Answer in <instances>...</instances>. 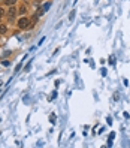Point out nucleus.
I'll list each match as a JSON object with an SVG mask.
<instances>
[{"instance_id": "nucleus-1", "label": "nucleus", "mask_w": 130, "mask_h": 148, "mask_svg": "<svg viewBox=\"0 0 130 148\" xmlns=\"http://www.w3.org/2000/svg\"><path fill=\"white\" fill-rule=\"evenodd\" d=\"M31 25V22H30V19H27V18H19V21H18V27L19 28H28Z\"/></svg>"}, {"instance_id": "nucleus-2", "label": "nucleus", "mask_w": 130, "mask_h": 148, "mask_svg": "<svg viewBox=\"0 0 130 148\" xmlns=\"http://www.w3.org/2000/svg\"><path fill=\"white\" fill-rule=\"evenodd\" d=\"M16 12H18V10H16V9H15L13 6H10V9L7 10V18H9V21H12V19L15 18V15H16Z\"/></svg>"}, {"instance_id": "nucleus-3", "label": "nucleus", "mask_w": 130, "mask_h": 148, "mask_svg": "<svg viewBox=\"0 0 130 148\" xmlns=\"http://www.w3.org/2000/svg\"><path fill=\"white\" fill-rule=\"evenodd\" d=\"M6 31H7V27L4 24H0V34H4Z\"/></svg>"}, {"instance_id": "nucleus-4", "label": "nucleus", "mask_w": 130, "mask_h": 148, "mask_svg": "<svg viewBox=\"0 0 130 148\" xmlns=\"http://www.w3.org/2000/svg\"><path fill=\"white\" fill-rule=\"evenodd\" d=\"M18 12H19V13H21V15H24V13H25V12H27V9H25V6H21V7H19V9H18Z\"/></svg>"}, {"instance_id": "nucleus-5", "label": "nucleus", "mask_w": 130, "mask_h": 148, "mask_svg": "<svg viewBox=\"0 0 130 148\" xmlns=\"http://www.w3.org/2000/svg\"><path fill=\"white\" fill-rule=\"evenodd\" d=\"M73 18H75V10H72V12L69 13V19H70V21H73Z\"/></svg>"}, {"instance_id": "nucleus-6", "label": "nucleus", "mask_w": 130, "mask_h": 148, "mask_svg": "<svg viewBox=\"0 0 130 148\" xmlns=\"http://www.w3.org/2000/svg\"><path fill=\"white\" fill-rule=\"evenodd\" d=\"M15 1H16V0H6V4H9V6H13V4H15Z\"/></svg>"}, {"instance_id": "nucleus-7", "label": "nucleus", "mask_w": 130, "mask_h": 148, "mask_svg": "<svg viewBox=\"0 0 130 148\" xmlns=\"http://www.w3.org/2000/svg\"><path fill=\"white\" fill-rule=\"evenodd\" d=\"M51 123H55V114L51 115Z\"/></svg>"}, {"instance_id": "nucleus-8", "label": "nucleus", "mask_w": 130, "mask_h": 148, "mask_svg": "<svg viewBox=\"0 0 130 148\" xmlns=\"http://www.w3.org/2000/svg\"><path fill=\"white\" fill-rule=\"evenodd\" d=\"M21 66H22V63H19V64H18V66H16V69H15V72H18V70H19V69H21Z\"/></svg>"}, {"instance_id": "nucleus-9", "label": "nucleus", "mask_w": 130, "mask_h": 148, "mask_svg": "<svg viewBox=\"0 0 130 148\" xmlns=\"http://www.w3.org/2000/svg\"><path fill=\"white\" fill-rule=\"evenodd\" d=\"M1 64H3V66H9V61H7V60H4V61H3Z\"/></svg>"}, {"instance_id": "nucleus-10", "label": "nucleus", "mask_w": 130, "mask_h": 148, "mask_svg": "<svg viewBox=\"0 0 130 148\" xmlns=\"http://www.w3.org/2000/svg\"><path fill=\"white\" fill-rule=\"evenodd\" d=\"M1 16H3V9L0 7V18H1Z\"/></svg>"}]
</instances>
